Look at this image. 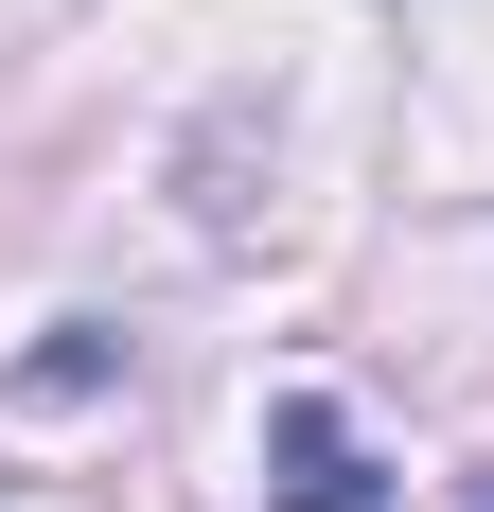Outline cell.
I'll return each mask as SVG.
<instances>
[{"label": "cell", "instance_id": "2", "mask_svg": "<svg viewBox=\"0 0 494 512\" xmlns=\"http://www.w3.org/2000/svg\"><path fill=\"white\" fill-rule=\"evenodd\" d=\"M477 512H494V477H477Z\"/></svg>", "mask_w": 494, "mask_h": 512}, {"label": "cell", "instance_id": "1", "mask_svg": "<svg viewBox=\"0 0 494 512\" xmlns=\"http://www.w3.org/2000/svg\"><path fill=\"white\" fill-rule=\"evenodd\" d=\"M265 512H389V477H371V442H353L336 389H283L265 407Z\"/></svg>", "mask_w": 494, "mask_h": 512}]
</instances>
